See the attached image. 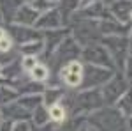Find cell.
Here are the masks:
<instances>
[{
  "label": "cell",
  "instance_id": "20",
  "mask_svg": "<svg viewBox=\"0 0 132 131\" xmlns=\"http://www.w3.org/2000/svg\"><path fill=\"white\" fill-rule=\"evenodd\" d=\"M32 119L37 126H42V124H48L50 122V115H48V108L44 105H39L32 110Z\"/></svg>",
  "mask_w": 132,
  "mask_h": 131
},
{
  "label": "cell",
  "instance_id": "17",
  "mask_svg": "<svg viewBox=\"0 0 132 131\" xmlns=\"http://www.w3.org/2000/svg\"><path fill=\"white\" fill-rule=\"evenodd\" d=\"M18 103H20L23 108H27V110L32 112L35 106L42 105V96H41V94H27V96L18 98Z\"/></svg>",
  "mask_w": 132,
  "mask_h": 131
},
{
  "label": "cell",
  "instance_id": "22",
  "mask_svg": "<svg viewBox=\"0 0 132 131\" xmlns=\"http://www.w3.org/2000/svg\"><path fill=\"white\" fill-rule=\"evenodd\" d=\"M48 115H50V121L58 122V124L65 121V110H63V106H62L60 103L51 105L50 108H48Z\"/></svg>",
  "mask_w": 132,
  "mask_h": 131
},
{
  "label": "cell",
  "instance_id": "31",
  "mask_svg": "<svg viewBox=\"0 0 132 131\" xmlns=\"http://www.w3.org/2000/svg\"><path fill=\"white\" fill-rule=\"evenodd\" d=\"M5 36H7V34H5V30L0 27V39H2V37H5Z\"/></svg>",
  "mask_w": 132,
  "mask_h": 131
},
{
  "label": "cell",
  "instance_id": "2",
  "mask_svg": "<svg viewBox=\"0 0 132 131\" xmlns=\"http://www.w3.org/2000/svg\"><path fill=\"white\" fill-rule=\"evenodd\" d=\"M113 74H114L113 69L93 66V64H85L81 71V83L79 85H83V89H95V87L104 85Z\"/></svg>",
  "mask_w": 132,
  "mask_h": 131
},
{
  "label": "cell",
  "instance_id": "21",
  "mask_svg": "<svg viewBox=\"0 0 132 131\" xmlns=\"http://www.w3.org/2000/svg\"><path fill=\"white\" fill-rule=\"evenodd\" d=\"M30 76H32V80H35V81H46L48 76H50V71H48V67L44 64L37 62L30 69Z\"/></svg>",
  "mask_w": 132,
  "mask_h": 131
},
{
  "label": "cell",
  "instance_id": "19",
  "mask_svg": "<svg viewBox=\"0 0 132 131\" xmlns=\"http://www.w3.org/2000/svg\"><path fill=\"white\" fill-rule=\"evenodd\" d=\"M60 78L69 87H79V83H81V73H72V71H67V67H62Z\"/></svg>",
  "mask_w": 132,
  "mask_h": 131
},
{
  "label": "cell",
  "instance_id": "15",
  "mask_svg": "<svg viewBox=\"0 0 132 131\" xmlns=\"http://www.w3.org/2000/svg\"><path fill=\"white\" fill-rule=\"evenodd\" d=\"M62 98H63V91L60 87H48V89L42 91V105L46 108H50L51 105L60 103Z\"/></svg>",
  "mask_w": 132,
  "mask_h": 131
},
{
  "label": "cell",
  "instance_id": "7",
  "mask_svg": "<svg viewBox=\"0 0 132 131\" xmlns=\"http://www.w3.org/2000/svg\"><path fill=\"white\" fill-rule=\"evenodd\" d=\"M79 53H81V48H79V44L74 41V37H65V39L55 48V51H53L51 55H53V59H56L58 64H60V62L69 64V62H72L76 57H79Z\"/></svg>",
  "mask_w": 132,
  "mask_h": 131
},
{
  "label": "cell",
  "instance_id": "4",
  "mask_svg": "<svg viewBox=\"0 0 132 131\" xmlns=\"http://www.w3.org/2000/svg\"><path fill=\"white\" fill-rule=\"evenodd\" d=\"M85 64H93V66H101V67H108V69H114L113 59L109 55V51L101 44H90V46H83L81 53H79Z\"/></svg>",
  "mask_w": 132,
  "mask_h": 131
},
{
  "label": "cell",
  "instance_id": "14",
  "mask_svg": "<svg viewBox=\"0 0 132 131\" xmlns=\"http://www.w3.org/2000/svg\"><path fill=\"white\" fill-rule=\"evenodd\" d=\"M23 4H25V0H0V18L5 23H11L16 11Z\"/></svg>",
  "mask_w": 132,
  "mask_h": 131
},
{
  "label": "cell",
  "instance_id": "1",
  "mask_svg": "<svg viewBox=\"0 0 132 131\" xmlns=\"http://www.w3.org/2000/svg\"><path fill=\"white\" fill-rule=\"evenodd\" d=\"M102 105H104V101H102L101 91L85 89L81 94L76 96L71 108L74 112V115H81V113H88V112H97Z\"/></svg>",
  "mask_w": 132,
  "mask_h": 131
},
{
  "label": "cell",
  "instance_id": "8",
  "mask_svg": "<svg viewBox=\"0 0 132 131\" xmlns=\"http://www.w3.org/2000/svg\"><path fill=\"white\" fill-rule=\"evenodd\" d=\"M11 34H12V41H16L20 44L42 39V34L39 30H34L32 27H25V25H18V23H11Z\"/></svg>",
  "mask_w": 132,
  "mask_h": 131
},
{
  "label": "cell",
  "instance_id": "16",
  "mask_svg": "<svg viewBox=\"0 0 132 131\" xmlns=\"http://www.w3.org/2000/svg\"><path fill=\"white\" fill-rule=\"evenodd\" d=\"M20 51L23 55H39L44 51V41L37 39V41H30V43H25V44H20Z\"/></svg>",
  "mask_w": 132,
  "mask_h": 131
},
{
  "label": "cell",
  "instance_id": "9",
  "mask_svg": "<svg viewBox=\"0 0 132 131\" xmlns=\"http://www.w3.org/2000/svg\"><path fill=\"white\" fill-rule=\"evenodd\" d=\"M35 27H37V30H51V29H60V27H63L58 9L53 7V9L46 11V12H41L37 21H35Z\"/></svg>",
  "mask_w": 132,
  "mask_h": 131
},
{
  "label": "cell",
  "instance_id": "27",
  "mask_svg": "<svg viewBox=\"0 0 132 131\" xmlns=\"http://www.w3.org/2000/svg\"><path fill=\"white\" fill-rule=\"evenodd\" d=\"M11 48H12V39H11L9 36L2 37V39H0V51L5 53V51H9Z\"/></svg>",
  "mask_w": 132,
  "mask_h": 131
},
{
  "label": "cell",
  "instance_id": "32",
  "mask_svg": "<svg viewBox=\"0 0 132 131\" xmlns=\"http://www.w3.org/2000/svg\"><path fill=\"white\" fill-rule=\"evenodd\" d=\"M0 67H2V66H0Z\"/></svg>",
  "mask_w": 132,
  "mask_h": 131
},
{
  "label": "cell",
  "instance_id": "29",
  "mask_svg": "<svg viewBox=\"0 0 132 131\" xmlns=\"http://www.w3.org/2000/svg\"><path fill=\"white\" fill-rule=\"evenodd\" d=\"M93 2H97V0H78V9H83V7H86V5H90Z\"/></svg>",
  "mask_w": 132,
  "mask_h": 131
},
{
  "label": "cell",
  "instance_id": "12",
  "mask_svg": "<svg viewBox=\"0 0 132 131\" xmlns=\"http://www.w3.org/2000/svg\"><path fill=\"white\" fill-rule=\"evenodd\" d=\"M39 14L41 12L35 11L30 4H23V5H20V9L16 11V14H14V18H12L11 23H18V25H25V27H34L37 18H39Z\"/></svg>",
  "mask_w": 132,
  "mask_h": 131
},
{
  "label": "cell",
  "instance_id": "18",
  "mask_svg": "<svg viewBox=\"0 0 132 131\" xmlns=\"http://www.w3.org/2000/svg\"><path fill=\"white\" fill-rule=\"evenodd\" d=\"M118 110H120V113H122L123 119H130V92H123L122 96L118 98Z\"/></svg>",
  "mask_w": 132,
  "mask_h": 131
},
{
  "label": "cell",
  "instance_id": "30",
  "mask_svg": "<svg viewBox=\"0 0 132 131\" xmlns=\"http://www.w3.org/2000/svg\"><path fill=\"white\" fill-rule=\"evenodd\" d=\"M79 131H97V129H95V128L92 126L90 122H86L85 126H83V124H81V128H79Z\"/></svg>",
  "mask_w": 132,
  "mask_h": 131
},
{
  "label": "cell",
  "instance_id": "25",
  "mask_svg": "<svg viewBox=\"0 0 132 131\" xmlns=\"http://www.w3.org/2000/svg\"><path fill=\"white\" fill-rule=\"evenodd\" d=\"M35 64H37V59L34 55H25L21 60V67H23V71H30Z\"/></svg>",
  "mask_w": 132,
  "mask_h": 131
},
{
  "label": "cell",
  "instance_id": "3",
  "mask_svg": "<svg viewBox=\"0 0 132 131\" xmlns=\"http://www.w3.org/2000/svg\"><path fill=\"white\" fill-rule=\"evenodd\" d=\"M102 44L109 51L113 60H116L120 66H123V60L127 55H130V36H104Z\"/></svg>",
  "mask_w": 132,
  "mask_h": 131
},
{
  "label": "cell",
  "instance_id": "6",
  "mask_svg": "<svg viewBox=\"0 0 132 131\" xmlns=\"http://www.w3.org/2000/svg\"><path fill=\"white\" fill-rule=\"evenodd\" d=\"M97 21L99 20H83L76 29H74V41L79 44V46H90L95 44L99 41V27H97Z\"/></svg>",
  "mask_w": 132,
  "mask_h": 131
},
{
  "label": "cell",
  "instance_id": "10",
  "mask_svg": "<svg viewBox=\"0 0 132 131\" xmlns=\"http://www.w3.org/2000/svg\"><path fill=\"white\" fill-rule=\"evenodd\" d=\"M109 12H111L113 18L118 20L120 23L130 25V16H132L130 0H113L109 4Z\"/></svg>",
  "mask_w": 132,
  "mask_h": 131
},
{
  "label": "cell",
  "instance_id": "26",
  "mask_svg": "<svg viewBox=\"0 0 132 131\" xmlns=\"http://www.w3.org/2000/svg\"><path fill=\"white\" fill-rule=\"evenodd\" d=\"M11 131H30V122L28 121H14Z\"/></svg>",
  "mask_w": 132,
  "mask_h": 131
},
{
  "label": "cell",
  "instance_id": "5",
  "mask_svg": "<svg viewBox=\"0 0 132 131\" xmlns=\"http://www.w3.org/2000/svg\"><path fill=\"white\" fill-rule=\"evenodd\" d=\"M127 91H129V80H125L122 74H113L104 83V89L101 91L104 105H114L118 101V98Z\"/></svg>",
  "mask_w": 132,
  "mask_h": 131
},
{
  "label": "cell",
  "instance_id": "13",
  "mask_svg": "<svg viewBox=\"0 0 132 131\" xmlns=\"http://www.w3.org/2000/svg\"><path fill=\"white\" fill-rule=\"evenodd\" d=\"M4 115H5V119H11V121H25V119H28L30 117V110H27V108H23L20 103L16 101V103H5L4 105Z\"/></svg>",
  "mask_w": 132,
  "mask_h": 131
},
{
  "label": "cell",
  "instance_id": "11",
  "mask_svg": "<svg viewBox=\"0 0 132 131\" xmlns=\"http://www.w3.org/2000/svg\"><path fill=\"white\" fill-rule=\"evenodd\" d=\"M67 32L69 29L67 27H60V29H51V30H44L42 32V37L46 39L44 43V48H46V55H51L55 48L60 44L62 41L67 37Z\"/></svg>",
  "mask_w": 132,
  "mask_h": 131
},
{
  "label": "cell",
  "instance_id": "28",
  "mask_svg": "<svg viewBox=\"0 0 132 131\" xmlns=\"http://www.w3.org/2000/svg\"><path fill=\"white\" fill-rule=\"evenodd\" d=\"M12 124H14V121H11V119H4V121L0 122V131H11V129H12Z\"/></svg>",
  "mask_w": 132,
  "mask_h": 131
},
{
  "label": "cell",
  "instance_id": "24",
  "mask_svg": "<svg viewBox=\"0 0 132 131\" xmlns=\"http://www.w3.org/2000/svg\"><path fill=\"white\" fill-rule=\"evenodd\" d=\"M18 98V92L11 91V89H7V87H0V105H5V103H11V101H14Z\"/></svg>",
  "mask_w": 132,
  "mask_h": 131
},
{
  "label": "cell",
  "instance_id": "23",
  "mask_svg": "<svg viewBox=\"0 0 132 131\" xmlns=\"http://www.w3.org/2000/svg\"><path fill=\"white\" fill-rule=\"evenodd\" d=\"M30 5L39 12H46V11L53 9L56 5V2H53V0H30Z\"/></svg>",
  "mask_w": 132,
  "mask_h": 131
}]
</instances>
